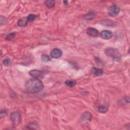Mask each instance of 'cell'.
Returning <instances> with one entry per match:
<instances>
[{
  "mask_svg": "<svg viewBox=\"0 0 130 130\" xmlns=\"http://www.w3.org/2000/svg\"><path fill=\"white\" fill-rule=\"evenodd\" d=\"M44 85L41 80L38 78L30 79L26 82V90L30 93H35L42 91Z\"/></svg>",
  "mask_w": 130,
  "mask_h": 130,
  "instance_id": "1",
  "label": "cell"
},
{
  "mask_svg": "<svg viewBox=\"0 0 130 130\" xmlns=\"http://www.w3.org/2000/svg\"><path fill=\"white\" fill-rule=\"evenodd\" d=\"M36 18H37V16L35 14H30L28 16V17H26L28 22H32L34 21V20H35Z\"/></svg>",
  "mask_w": 130,
  "mask_h": 130,
  "instance_id": "18",
  "label": "cell"
},
{
  "mask_svg": "<svg viewBox=\"0 0 130 130\" xmlns=\"http://www.w3.org/2000/svg\"><path fill=\"white\" fill-rule=\"evenodd\" d=\"M11 63V60L9 58H7V59H5L3 61V64L5 66H7Z\"/></svg>",
  "mask_w": 130,
  "mask_h": 130,
  "instance_id": "22",
  "label": "cell"
},
{
  "mask_svg": "<svg viewBox=\"0 0 130 130\" xmlns=\"http://www.w3.org/2000/svg\"><path fill=\"white\" fill-rule=\"evenodd\" d=\"M15 36V33H9V34H8V35L6 36L5 38L7 40L10 41V40H12L14 39Z\"/></svg>",
  "mask_w": 130,
  "mask_h": 130,
  "instance_id": "19",
  "label": "cell"
},
{
  "mask_svg": "<svg viewBox=\"0 0 130 130\" xmlns=\"http://www.w3.org/2000/svg\"><path fill=\"white\" fill-rule=\"evenodd\" d=\"M45 4L47 6V7L48 8H52L55 5V1L47 0V1H46L45 2Z\"/></svg>",
  "mask_w": 130,
  "mask_h": 130,
  "instance_id": "14",
  "label": "cell"
},
{
  "mask_svg": "<svg viewBox=\"0 0 130 130\" xmlns=\"http://www.w3.org/2000/svg\"><path fill=\"white\" fill-rule=\"evenodd\" d=\"M28 22V20H27L26 18H23L18 20V22H17V25L20 27H24V26H26L27 25Z\"/></svg>",
  "mask_w": 130,
  "mask_h": 130,
  "instance_id": "11",
  "label": "cell"
},
{
  "mask_svg": "<svg viewBox=\"0 0 130 130\" xmlns=\"http://www.w3.org/2000/svg\"><path fill=\"white\" fill-rule=\"evenodd\" d=\"M119 12H120V9L116 5H112L108 9L109 15L112 17H115L118 15Z\"/></svg>",
  "mask_w": 130,
  "mask_h": 130,
  "instance_id": "4",
  "label": "cell"
},
{
  "mask_svg": "<svg viewBox=\"0 0 130 130\" xmlns=\"http://www.w3.org/2000/svg\"><path fill=\"white\" fill-rule=\"evenodd\" d=\"M41 60L43 61L44 62H47V61H51V58L47 55L46 54H43L41 56Z\"/></svg>",
  "mask_w": 130,
  "mask_h": 130,
  "instance_id": "20",
  "label": "cell"
},
{
  "mask_svg": "<svg viewBox=\"0 0 130 130\" xmlns=\"http://www.w3.org/2000/svg\"><path fill=\"white\" fill-rule=\"evenodd\" d=\"M50 56L54 59H58L60 58L62 55V51L59 48H54L51 51Z\"/></svg>",
  "mask_w": 130,
  "mask_h": 130,
  "instance_id": "5",
  "label": "cell"
},
{
  "mask_svg": "<svg viewBox=\"0 0 130 130\" xmlns=\"http://www.w3.org/2000/svg\"><path fill=\"white\" fill-rule=\"evenodd\" d=\"M98 110L102 113H105L108 111V108L107 107L104 106H99L98 108Z\"/></svg>",
  "mask_w": 130,
  "mask_h": 130,
  "instance_id": "17",
  "label": "cell"
},
{
  "mask_svg": "<svg viewBox=\"0 0 130 130\" xmlns=\"http://www.w3.org/2000/svg\"><path fill=\"white\" fill-rule=\"evenodd\" d=\"M0 115H1V117L3 118L4 117L7 115V112L5 110H1V113H0Z\"/></svg>",
  "mask_w": 130,
  "mask_h": 130,
  "instance_id": "23",
  "label": "cell"
},
{
  "mask_svg": "<svg viewBox=\"0 0 130 130\" xmlns=\"http://www.w3.org/2000/svg\"><path fill=\"white\" fill-rule=\"evenodd\" d=\"M91 72L96 76H100L103 73V71L100 69H97L96 68H93L91 69Z\"/></svg>",
  "mask_w": 130,
  "mask_h": 130,
  "instance_id": "12",
  "label": "cell"
},
{
  "mask_svg": "<svg viewBox=\"0 0 130 130\" xmlns=\"http://www.w3.org/2000/svg\"><path fill=\"white\" fill-rule=\"evenodd\" d=\"M10 119L14 126H18L21 123V114L18 111L13 112L10 114Z\"/></svg>",
  "mask_w": 130,
  "mask_h": 130,
  "instance_id": "3",
  "label": "cell"
},
{
  "mask_svg": "<svg viewBox=\"0 0 130 130\" xmlns=\"http://www.w3.org/2000/svg\"><path fill=\"white\" fill-rule=\"evenodd\" d=\"M95 16V12H89L85 16L84 18L85 19H86L87 20H91L93 19Z\"/></svg>",
  "mask_w": 130,
  "mask_h": 130,
  "instance_id": "16",
  "label": "cell"
},
{
  "mask_svg": "<svg viewBox=\"0 0 130 130\" xmlns=\"http://www.w3.org/2000/svg\"><path fill=\"white\" fill-rule=\"evenodd\" d=\"M101 23L102 25L108 26H118V23L117 22L109 19L103 20Z\"/></svg>",
  "mask_w": 130,
  "mask_h": 130,
  "instance_id": "8",
  "label": "cell"
},
{
  "mask_svg": "<svg viewBox=\"0 0 130 130\" xmlns=\"http://www.w3.org/2000/svg\"><path fill=\"white\" fill-rule=\"evenodd\" d=\"M63 3H64V5H67L68 4V1H64Z\"/></svg>",
  "mask_w": 130,
  "mask_h": 130,
  "instance_id": "24",
  "label": "cell"
},
{
  "mask_svg": "<svg viewBox=\"0 0 130 130\" xmlns=\"http://www.w3.org/2000/svg\"><path fill=\"white\" fill-rule=\"evenodd\" d=\"M7 22V18L3 16H0V24L1 26L5 25Z\"/></svg>",
  "mask_w": 130,
  "mask_h": 130,
  "instance_id": "21",
  "label": "cell"
},
{
  "mask_svg": "<svg viewBox=\"0 0 130 130\" xmlns=\"http://www.w3.org/2000/svg\"><path fill=\"white\" fill-rule=\"evenodd\" d=\"M29 74L34 78H38L41 76L42 73L41 71L38 70H33L29 72Z\"/></svg>",
  "mask_w": 130,
  "mask_h": 130,
  "instance_id": "9",
  "label": "cell"
},
{
  "mask_svg": "<svg viewBox=\"0 0 130 130\" xmlns=\"http://www.w3.org/2000/svg\"><path fill=\"white\" fill-rule=\"evenodd\" d=\"M26 127L29 129L31 130H35L38 128V126L36 123L30 122L26 126Z\"/></svg>",
  "mask_w": 130,
  "mask_h": 130,
  "instance_id": "15",
  "label": "cell"
},
{
  "mask_svg": "<svg viewBox=\"0 0 130 130\" xmlns=\"http://www.w3.org/2000/svg\"><path fill=\"white\" fill-rule=\"evenodd\" d=\"M113 36V34L112 32L108 30H104L100 34V36L102 39L105 40H108L111 39Z\"/></svg>",
  "mask_w": 130,
  "mask_h": 130,
  "instance_id": "6",
  "label": "cell"
},
{
  "mask_svg": "<svg viewBox=\"0 0 130 130\" xmlns=\"http://www.w3.org/2000/svg\"><path fill=\"white\" fill-rule=\"evenodd\" d=\"M91 118V114L88 112H85L81 116V119L84 121H90Z\"/></svg>",
  "mask_w": 130,
  "mask_h": 130,
  "instance_id": "10",
  "label": "cell"
},
{
  "mask_svg": "<svg viewBox=\"0 0 130 130\" xmlns=\"http://www.w3.org/2000/svg\"><path fill=\"white\" fill-rule=\"evenodd\" d=\"M76 84V82L74 80H67L65 81V84H66L67 87H72L75 86Z\"/></svg>",
  "mask_w": 130,
  "mask_h": 130,
  "instance_id": "13",
  "label": "cell"
},
{
  "mask_svg": "<svg viewBox=\"0 0 130 130\" xmlns=\"http://www.w3.org/2000/svg\"><path fill=\"white\" fill-rule=\"evenodd\" d=\"M105 53L106 55L111 57L115 61H118L121 59V54L119 51L116 48H109L105 51Z\"/></svg>",
  "mask_w": 130,
  "mask_h": 130,
  "instance_id": "2",
  "label": "cell"
},
{
  "mask_svg": "<svg viewBox=\"0 0 130 130\" xmlns=\"http://www.w3.org/2000/svg\"><path fill=\"white\" fill-rule=\"evenodd\" d=\"M87 33L89 36L92 37H97L99 35V31L93 28H88L87 30Z\"/></svg>",
  "mask_w": 130,
  "mask_h": 130,
  "instance_id": "7",
  "label": "cell"
}]
</instances>
